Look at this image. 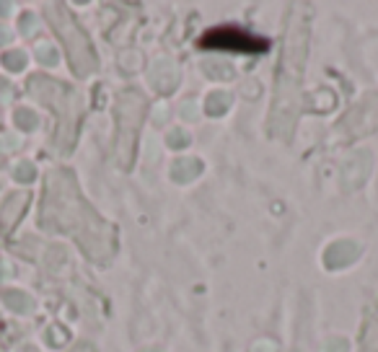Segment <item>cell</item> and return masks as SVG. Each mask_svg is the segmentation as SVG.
Listing matches in <instances>:
<instances>
[{
  "label": "cell",
  "instance_id": "1",
  "mask_svg": "<svg viewBox=\"0 0 378 352\" xmlns=\"http://www.w3.org/2000/svg\"><path fill=\"white\" fill-rule=\"evenodd\" d=\"M202 47H210V50H220V52H239V55H259L267 50L265 39H257L254 34L244 29H236V26H218V29H210L200 39Z\"/></svg>",
  "mask_w": 378,
  "mask_h": 352
}]
</instances>
